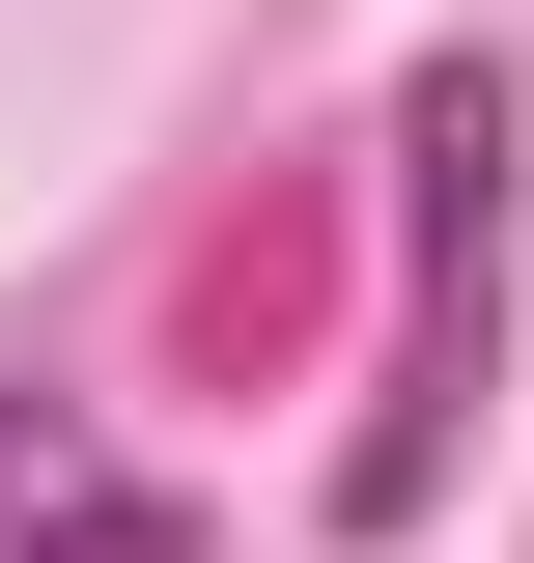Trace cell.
Here are the masks:
<instances>
[{
  "mask_svg": "<svg viewBox=\"0 0 534 563\" xmlns=\"http://www.w3.org/2000/svg\"><path fill=\"white\" fill-rule=\"evenodd\" d=\"M0 563H198V507L141 479L85 395H0Z\"/></svg>",
  "mask_w": 534,
  "mask_h": 563,
  "instance_id": "cell-1",
  "label": "cell"
}]
</instances>
